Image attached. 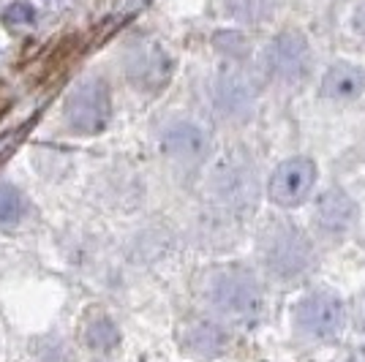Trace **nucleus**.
<instances>
[{
    "label": "nucleus",
    "instance_id": "1",
    "mask_svg": "<svg viewBox=\"0 0 365 362\" xmlns=\"http://www.w3.org/2000/svg\"><path fill=\"white\" fill-rule=\"evenodd\" d=\"M205 300L218 316L251 324V321H257L259 311H262V286L248 270L227 267L207 278Z\"/></svg>",
    "mask_w": 365,
    "mask_h": 362
},
{
    "label": "nucleus",
    "instance_id": "2",
    "mask_svg": "<svg viewBox=\"0 0 365 362\" xmlns=\"http://www.w3.org/2000/svg\"><path fill=\"white\" fill-rule=\"evenodd\" d=\"M259 251L264 267L278 278H297L300 272L308 270L314 259L311 240L294 224H275L273 229H267Z\"/></svg>",
    "mask_w": 365,
    "mask_h": 362
},
{
    "label": "nucleus",
    "instance_id": "3",
    "mask_svg": "<svg viewBox=\"0 0 365 362\" xmlns=\"http://www.w3.org/2000/svg\"><path fill=\"white\" fill-rule=\"evenodd\" d=\"M63 115H66V123L74 134H101L112 118V93H109L107 82L98 76L79 82L74 90L68 93Z\"/></svg>",
    "mask_w": 365,
    "mask_h": 362
},
{
    "label": "nucleus",
    "instance_id": "4",
    "mask_svg": "<svg viewBox=\"0 0 365 362\" xmlns=\"http://www.w3.org/2000/svg\"><path fill=\"white\" fill-rule=\"evenodd\" d=\"M344 321H346V311H344V302L335 294L317 291V294H308L305 300H300V305L294 308L297 330L308 338H317V341L335 338L344 330Z\"/></svg>",
    "mask_w": 365,
    "mask_h": 362
},
{
    "label": "nucleus",
    "instance_id": "5",
    "mask_svg": "<svg viewBox=\"0 0 365 362\" xmlns=\"http://www.w3.org/2000/svg\"><path fill=\"white\" fill-rule=\"evenodd\" d=\"M213 194L221 205L235 207V210L254 207L259 197V180L254 166L248 161H237V158L224 161L213 172Z\"/></svg>",
    "mask_w": 365,
    "mask_h": 362
},
{
    "label": "nucleus",
    "instance_id": "6",
    "mask_svg": "<svg viewBox=\"0 0 365 362\" xmlns=\"http://www.w3.org/2000/svg\"><path fill=\"white\" fill-rule=\"evenodd\" d=\"M317 182V164L311 158H289L278 166L270 177V199L278 207L303 205Z\"/></svg>",
    "mask_w": 365,
    "mask_h": 362
},
{
    "label": "nucleus",
    "instance_id": "7",
    "mask_svg": "<svg viewBox=\"0 0 365 362\" xmlns=\"http://www.w3.org/2000/svg\"><path fill=\"white\" fill-rule=\"evenodd\" d=\"M267 66L284 82H303L311 71V46L303 33H278L267 46Z\"/></svg>",
    "mask_w": 365,
    "mask_h": 362
},
{
    "label": "nucleus",
    "instance_id": "8",
    "mask_svg": "<svg viewBox=\"0 0 365 362\" xmlns=\"http://www.w3.org/2000/svg\"><path fill=\"white\" fill-rule=\"evenodd\" d=\"M125 71L142 90H161L172 76V58L158 44H142L128 55Z\"/></svg>",
    "mask_w": 365,
    "mask_h": 362
},
{
    "label": "nucleus",
    "instance_id": "9",
    "mask_svg": "<svg viewBox=\"0 0 365 362\" xmlns=\"http://www.w3.org/2000/svg\"><path fill=\"white\" fill-rule=\"evenodd\" d=\"M259 95V82L243 68H227L215 82V104L224 115H245Z\"/></svg>",
    "mask_w": 365,
    "mask_h": 362
},
{
    "label": "nucleus",
    "instance_id": "10",
    "mask_svg": "<svg viewBox=\"0 0 365 362\" xmlns=\"http://www.w3.org/2000/svg\"><path fill=\"white\" fill-rule=\"evenodd\" d=\"M161 148H164V152L172 161L194 166L207 158L210 136L194 123H172L164 131V136H161Z\"/></svg>",
    "mask_w": 365,
    "mask_h": 362
},
{
    "label": "nucleus",
    "instance_id": "11",
    "mask_svg": "<svg viewBox=\"0 0 365 362\" xmlns=\"http://www.w3.org/2000/svg\"><path fill=\"white\" fill-rule=\"evenodd\" d=\"M357 218V205L351 202V197L341 188H330L319 197L317 205V224L322 232L327 234H344L349 232L351 224Z\"/></svg>",
    "mask_w": 365,
    "mask_h": 362
},
{
    "label": "nucleus",
    "instance_id": "12",
    "mask_svg": "<svg viewBox=\"0 0 365 362\" xmlns=\"http://www.w3.org/2000/svg\"><path fill=\"white\" fill-rule=\"evenodd\" d=\"M365 93V71L351 63H335L322 79V95L330 101H354Z\"/></svg>",
    "mask_w": 365,
    "mask_h": 362
},
{
    "label": "nucleus",
    "instance_id": "13",
    "mask_svg": "<svg viewBox=\"0 0 365 362\" xmlns=\"http://www.w3.org/2000/svg\"><path fill=\"white\" fill-rule=\"evenodd\" d=\"M182 346L199 357H215L227 348V332L210 321H199L182 332Z\"/></svg>",
    "mask_w": 365,
    "mask_h": 362
},
{
    "label": "nucleus",
    "instance_id": "14",
    "mask_svg": "<svg viewBox=\"0 0 365 362\" xmlns=\"http://www.w3.org/2000/svg\"><path fill=\"white\" fill-rule=\"evenodd\" d=\"M85 343L93 351H112L120 343V330L109 316H96L85 324Z\"/></svg>",
    "mask_w": 365,
    "mask_h": 362
},
{
    "label": "nucleus",
    "instance_id": "15",
    "mask_svg": "<svg viewBox=\"0 0 365 362\" xmlns=\"http://www.w3.org/2000/svg\"><path fill=\"white\" fill-rule=\"evenodd\" d=\"M224 9L232 19L254 25L267 16V0H224Z\"/></svg>",
    "mask_w": 365,
    "mask_h": 362
},
{
    "label": "nucleus",
    "instance_id": "16",
    "mask_svg": "<svg viewBox=\"0 0 365 362\" xmlns=\"http://www.w3.org/2000/svg\"><path fill=\"white\" fill-rule=\"evenodd\" d=\"M22 218V197L14 185H0V227H11Z\"/></svg>",
    "mask_w": 365,
    "mask_h": 362
},
{
    "label": "nucleus",
    "instance_id": "17",
    "mask_svg": "<svg viewBox=\"0 0 365 362\" xmlns=\"http://www.w3.org/2000/svg\"><path fill=\"white\" fill-rule=\"evenodd\" d=\"M33 19H36V11H33V6H28V3H11L3 11V22L9 28H28V25H33Z\"/></svg>",
    "mask_w": 365,
    "mask_h": 362
},
{
    "label": "nucleus",
    "instance_id": "18",
    "mask_svg": "<svg viewBox=\"0 0 365 362\" xmlns=\"http://www.w3.org/2000/svg\"><path fill=\"white\" fill-rule=\"evenodd\" d=\"M354 28H357V31L365 36V3L360 6V9H357V14H354Z\"/></svg>",
    "mask_w": 365,
    "mask_h": 362
}]
</instances>
